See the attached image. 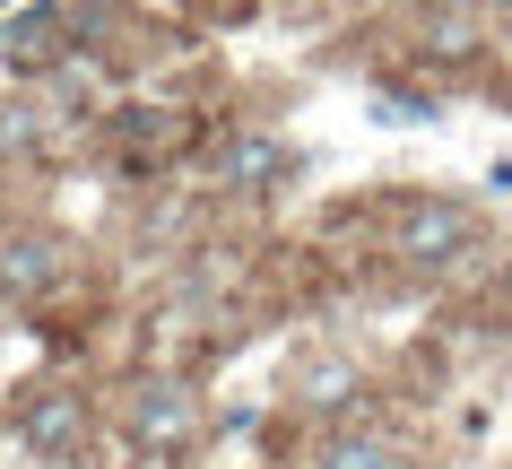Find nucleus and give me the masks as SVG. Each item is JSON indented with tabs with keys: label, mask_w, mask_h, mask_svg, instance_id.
I'll list each match as a JSON object with an SVG mask.
<instances>
[{
	"label": "nucleus",
	"mask_w": 512,
	"mask_h": 469,
	"mask_svg": "<svg viewBox=\"0 0 512 469\" xmlns=\"http://www.w3.org/2000/svg\"><path fill=\"white\" fill-rule=\"evenodd\" d=\"M391 244L408 252V261H460V252L478 244V218L460 209V200H408L400 209V226H391Z\"/></svg>",
	"instance_id": "1"
},
{
	"label": "nucleus",
	"mask_w": 512,
	"mask_h": 469,
	"mask_svg": "<svg viewBox=\"0 0 512 469\" xmlns=\"http://www.w3.org/2000/svg\"><path fill=\"white\" fill-rule=\"evenodd\" d=\"M191 435H200V400L191 391H139L131 400V443L157 461V452H191Z\"/></svg>",
	"instance_id": "2"
},
{
	"label": "nucleus",
	"mask_w": 512,
	"mask_h": 469,
	"mask_svg": "<svg viewBox=\"0 0 512 469\" xmlns=\"http://www.w3.org/2000/svg\"><path fill=\"white\" fill-rule=\"evenodd\" d=\"M18 435H27L35 461H70V452L87 443V400L79 391H35L27 417H18Z\"/></svg>",
	"instance_id": "3"
},
{
	"label": "nucleus",
	"mask_w": 512,
	"mask_h": 469,
	"mask_svg": "<svg viewBox=\"0 0 512 469\" xmlns=\"http://www.w3.org/2000/svg\"><path fill=\"white\" fill-rule=\"evenodd\" d=\"M313 469H400V452H391V435H374V426H348V435H330L322 452H313Z\"/></svg>",
	"instance_id": "4"
},
{
	"label": "nucleus",
	"mask_w": 512,
	"mask_h": 469,
	"mask_svg": "<svg viewBox=\"0 0 512 469\" xmlns=\"http://www.w3.org/2000/svg\"><path fill=\"white\" fill-rule=\"evenodd\" d=\"M278 166H287V148H278V139H261V131L226 139V183H270Z\"/></svg>",
	"instance_id": "5"
},
{
	"label": "nucleus",
	"mask_w": 512,
	"mask_h": 469,
	"mask_svg": "<svg viewBox=\"0 0 512 469\" xmlns=\"http://www.w3.org/2000/svg\"><path fill=\"white\" fill-rule=\"evenodd\" d=\"M53 35H61V9H35V18H18V27H9V61H18V70H44V61L61 53Z\"/></svg>",
	"instance_id": "6"
},
{
	"label": "nucleus",
	"mask_w": 512,
	"mask_h": 469,
	"mask_svg": "<svg viewBox=\"0 0 512 469\" xmlns=\"http://www.w3.org/2000/svg\"><path fill=\"white\" fill-rule=\"evenodd\" d=\"M434 53H443V61H469V53H478V27H469L460 9H452V18H434Z\"/></svg>",
	"instance_id": "7"
},
{
	"label": "nucleus",
	"mask_w": 512,
	"mask_h": 469,
	"mask_svg": "<svg viewBox=\"0 0 512 469\" xmlns=\"http://www.w3.org/2000/svg\"><path fill=\"white\" fill-rule=\"evenodd\" d=\"M44 278V252H27V261H0V287H35Z\"/></svg>",
	"instance_id": "8"
},
{
	"label": "nucleus",
	"mask_w": 512,
	"mask_h": 469,
	"mask_svg": "<svg viewBox=\"0 0 512 469\" xmlns=\"http://www.w3.org/2000/svg\"><path fill=\"white\" fill-rule=\"evenodd\" d=\"M504 70H512V44H504Z\"/></svg>",
	"instance_id": "9"
}]
</instances>
